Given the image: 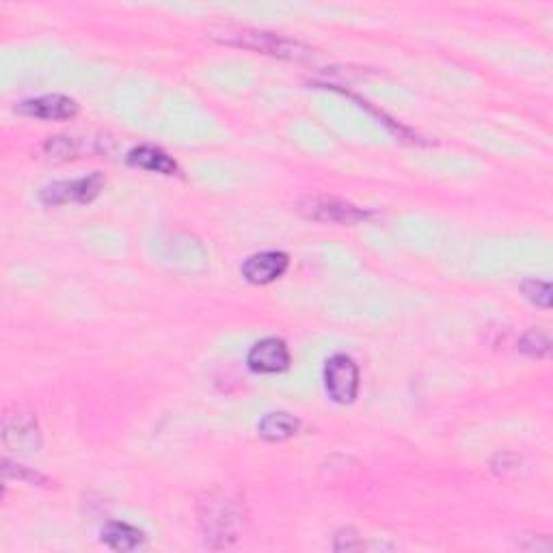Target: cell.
Listing matches in <instances>:
<instances>
[{
  "instance_id": "cell-1",
  "label": "cell",
  "mask_w": 553,
  "mask_h": 553,
  "mask_svg": "<svg viewBox=\"0 0 553 553\" xmlns=\"http://www.w3.org/2000/svg\"><path fill=\"white\" fill-rule=\"evenodd\" d=\"M223 42L242 46V48H251L264 52V55H273L281 59H292V61H301L312 55V50L307 46L292 42V39L279 37L273 33H258V31H240V33H227L223 37Z\"/></svg>"
},
{
  "instance_id": "cell-2",
  "label": "cell",
  "mask_w": 553,
  "mask_h": 553,
  "mask_svg": "<svg viewBox=\"0 0 553 553\" xmlns=\"http://www.w3.org/2000/svg\"><path fill=\"white\" fill-rule=\"evenodd\" d=\"M104 188V175L100 171L85 175V178L70 182H55L42 191V201L46 206L63 204H89Z\"/></svg>"
},
{
  "instance_id": "cell-3",
  "label": "cell",
  "mask_w": 553,
  "mask_h": 553,
  "mask_svg": "<svg viewBox=\"0 0 553 553\" xmlns=\"http://www.w3.org/2000/svg\"><path fill=\"white\" fill-rule=\"evenodd\" d=\"M327 394L337 404H350L359 391L357 363L346 355H333L325 366Z\"/></svg>"
},
{
  "instance_id": "cell-4",
  "label": "cell",
  "mask_w": 553,
  "mask_h": 553,
  "mask_svg": "<svg viewBox=\"0 0 553 553\" xmlns=\"http://www.w3.org/2000/svg\"><path fill=\"white\" fill-rule=\"evenodd\" d=\"M299 212L305 214L307 219L320 221V223L353 225V223L368 219V212H363L357 206L348 204V201L335 199V197H309V199L301 201Z\"/></svg>"
},
{
  "instance_id": "cell-5",
  "label": "cell",
  "mask_w": 553,
  "mask_h": 553,
  "mask_svg": "<svg viewBox=\"0 0 553 553\" xmlns=\"http://www.w3.org/2000/svg\"><path fill=\"white\" fill-rule=\"evenodd\" d=\"M247 363L255 374H279L290 366V350L279 337H266L249 350Z\"/></svg>"
},
{
  "instance_id": "cell-6",
  "label": "cell",
  "mask_w": 553,
  "mask_h": 553,
  "mask_svg": "<svg viewBox=\"0 0 553 553\" xmlns=\"http://www.w3.org/2000/svg\"><path fill=\"white\" fill-rule=\"evenodd\" d=\"M288 264H290V258L286 253L262 251L247 258L245 264L240 266V273L249 283H255V286H266V283H273L275 279H279L283 273H286Z\"/></svg>"
},
{
  "instance_id": "cell-7",
  "label": "cell",
  "mask_w": 553,
  "mask_h": 553,
  "mask_svg": "<svg viewBox=\"0 0 553 553\" xmlns=\"http://www.w3.org/2000/svg\"><path fill=\"white\" fill-rule=\"evenodd\" d=\"M201 523L206 525V538H221V547L229 545L236 538V528L240 523V512L227 499L219 502H208V510Z\"/></svg>"
},
{
  "instance_id": "cell-8",
  "label": "cell",
  "mask_w": 553,
  "mask_h": 553,
  "mask_svg": "<svg viewBox=\"0 0 553 553\" xmlns=\"http://www.w3.org/2000/svg\"><path fill=\"white\" fill-rule=\"evenodd\" d=\"M16 111L35 119H72L78 115V104L72 98L61 96V93H48V96L20 102Z\"/></svg>"
},
{
  "instance_id": "cell-9",
  "label": "cell",
  "mask_w": 553,
  "mask_h": 553,
  "mask_svg": "<svg viewBox=\"0 0 553 553\" xmlns=\"http://www.w3.org/2000/svg\"><path fill=\"white\" fill-rule=\"evenodd\" d=\"M3 437L11 450L22 452V454H33L39 450V445H42L37 422L26 413L7 415Z\"/></svg>"
},
{
  "instance_id": "cell-10",
  "label": "cell",
  "mask_w": 553,
  "mask_h": 553,
  "mask_svg": "<svg viewBox=\"0 0 553 553\" xmlns=\"http://www.w3.org/2000/svg\"><path fill=\"white\" fill-rule=\"evenodd\" d=\"M128 163L137 169L163 173V175H173L175 171H178L175 160L160 150V147H154V145L134 147V150H130V154H128Z\"/></svg>"
},
{
  "instance_id": "cell-11",
  "label": "cell",
  "mask_w": 553,
  "mask_h": 553,
  "mask_svg": "<svg viewBox=\"0 0 553 553\" xmlns=\"http://www.w3.org/2000/svg\"><path fill=\"white\" fill-rule=\"evenodd\" d=\"M301 422L296 420L294 415L286 411H277V413H268L264 415L260 424H258V435L266 441H286L299 433Z\"/></svg>"
},
{
  "instance_id": "cell-12",
  "label": "cell",
  "mask_w": 553,
  "mask_h": 553,
  "mask_svg": "<svg viewBox=\"0 0 553 553\" xmlns=\"http://www.w3.org/2000/svg\"><path fill=\"white\" fill-rule=\"evenodd\" d=\"M145 541L141 530L132 528L128 523L113 521L102 530V543L115 551H132Z\"/></svg>"
},
{
  "instance_id": "cell-13",
  "label": "cell",
  "mask_w": 553,
  "mask_h": 553,
  "mask_svg": "<svg viewBox=\"0 0 553 553\" xmlns=\"http://www.w3.org/2000/svg\"><path fill=\"white\" fill-rule=\"evenodd\" d=\"M519 350L525 355H530V357H545L551 350V340L547 337V333L532 329L521 337Z\"/></svg>"
},
{
  "instance_id": "cell-14",
  "label": "cell",
  "mask_w": 553,
  "mask_h": 553,
  "mask_svg": "<svg viewBox=\"0 0 553 553\" xmlns=\"http://www.w3.org/2000/svg\"><path fill=\"white\" fill-rule=\"evenodd\" d=\"M523 294L528 296V299L538 305V307H551V286L547 281H538V279H530L525 281L521 286Z\"/></svg>"
},
{
  "instance_id": "cell-15",
  "label": "cell",
  "mask_w": 553,
  "mask_h": 553,
  "mask_svg": "<svg viewBox=\"0 0 553 553\" xmlns=\"http://www.w3.org/2000/svg\"><path fill=\"white\" fill-rule=\"evenodd\" d=\"M337 538V541H335V549L337 551H350V549H359V547H363L361 545V541H359V538H357V534L355 532H340V534H337L335 536Z\"/></svg>"
}]
</instances>
